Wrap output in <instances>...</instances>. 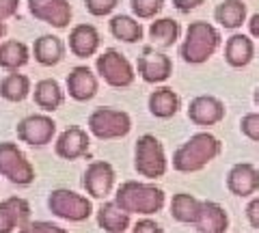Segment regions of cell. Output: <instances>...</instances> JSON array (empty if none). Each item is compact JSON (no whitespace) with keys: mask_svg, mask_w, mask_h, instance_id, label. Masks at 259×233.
Instances as JSON below:
<instances>
[{"mask_svg":"<svg viewBox=\"0 0 259 233\" xmlns=\"http://www.w3.org/2000/svg\"><path fill=\"white\" fill-rule=\"evenodd\" d=\"M223 145L209 132H199L190 136L182 147L173 154V168L180 173H197L205 168L212 160L221 154Z\"/></svg>","mask_w":259,"mask_h":233,"instance_id":"obj_1","label":"cell"},{"mask_svg":"<svg viewBox=\"0 0 259 233\" xmlns=\"http://www.w3.org/2000/svg\"><path fill=\"white\" fill-rule=\"evenodd\" d=\"M115 203L127 214L151 216L164 207V192L156 183L145 181H123L117 188Z\"/></svg>","mask_w":259,"mask_h":233,"instance_id":"obj_2","label":"cell"},{"mask_svg":"<svg viewBox=\"0 0 259 233\" xmlns=\"http://www.w3.org/2000/svg\"><path fill=\"white\" fill-rule=\"evenodd\" d=\"M221 43L218 30L207 22H192L188 26V37L182 45V56L188 63H203L214 54Z\"/></svg>","mask_w":259,"mask_h":233,"instance_id":"obj_3","label":"cell"},{"mask_svg":"<svg viewBox=\"0 0 259 233\" xmlns=\"http://www.w3.org/2000/svg\"><path fill=\"white\" fill-rule=\"evenodd\" d=\"M134 168L147 179H158L166 173V154L162 143L151 134H145L136 141Z\"/></svg>","mask_w":259,"mask_h":233,"instance_id":"obj_4","label":"cell"},{"mask_svg":"<svg viewBox=\"0 0 259 233\" xmlns=\"http://www.w3.org/2000/svg\"><path fill=\"white\" fill-rule=\"evenodd\" d=\"M48 207L54 216L71 222H82L93 214V205L87 197L67 188H56L48 197Z\"/></svg>","mask_w":259,"mask_h":233,"instance_id":"obj_5","label":"cell"},{"mask_svg":"<svg viewBox=\"0 0 259 233\" xmlns=\"http://www.w3.org/2000/svg\"><path fill=\"white\" fill-rule=\"evenodd\" d=\"M0 175L15 186H30L35 181V168L15 143H0Z\"/></svg>","mask_w":259,"mask_h":233,"instance_id":"obj_6","label":"cell"},{"mask_svg":"<svg viewBox=\"0 0 259 233\" xmlns=\"http://www.w3.org/2000/svg\"><path fill=\"white\" fill-rule=\"evenodd\" d=\"M89 130L93 136L102 141L121 138L132 130V121L130 115L123 110H112V108H97L89 117Z\"/></svg>","mask_w":259,"mask_h":233,"instance_id":"obj_7","label":"cell"},{"mask_svg":"<svg viewBox=\"0 0 259 233\" xmlns=\"http://www.w3.org/2000/svg\"><path fill=\"white\" fill-rule=\"evenodd\" d=\"M97 69H100L102 78L106 80L110 86H130L134 82V69L127 63L125 56H121L115 50L104 52L97 59Z\"/></svg>","mask_w":259,"mask_h":233,"instance_id":"obj_8","label":"cell"},{"mask_svg":"<svg viewBox=\"0 0 259 233\" xmlns=\"http://www.w3.org/2000/svg\"><path fill=\"white\" fill-rule=\"evenodd\" d=\"M56 123L46 115H30L18 123V138L30 147H44L52 141Z\"/></svg>","mask_w":259,"mask_h":233,"instance_id":"obj_9","label":"cell"},{"mask_svg":"<svg viewBox=\"0 0 259 233\" xmlns=\"http://www.w3.org/2000/svg\"><path fill=\"white\" fill-rule=\"evenodd\" d=\"M82 186L93 199H106L115 186V168L108 162H91L84 171Z\"/></svg>","mask_w":259,"mask_h":233,"instance_id":"obj_10","label":"cell"},{"mask_svg":"<svg viewBox=\"0 0 259 233\" xmlns=\"http://www.w3.org/2000/svg\"><path fill=\"white\" fill-rule=\"evenodd\" d=\"M227 188L236 197H250L259 190V168L250 162H240L231 166L227 175Z\"/></svg>","mask_w":259,"mask_h":233,"instance_id":"obj_11","label":"cell"},{"mask_svg":"<svg viewBox=\"0 0 259 233\" xmlns=\"http://www.w3.org/2000/svg\"><path fill=\"white\" fill-rule=\"evenodd\" d=\"M30 218V205L26 199L11 197L0 203V233H13L15 229H22L28 224Z\"/></svg>","mask_w":259,"mask_h":233,"instance_id":"obj_12","label":"cell"},{"mask_svg":"<svg viewBox=\"0 0 259 233\" xmlns=\"http://www.w3.org/2000/svg\"><path fill=\"white\" fill-rule=\"evenodd\" d=\"M188 119L197 125H216L218 121L225 119V106L221 100L212 98V95H201V98H194L190 102L188 108Z\"/></svg>","mask_w":259,"mask_h":233,"instance_id":"obj_13","label":"cell"},{"mask_svg":"<svg viewBox=\"0 0 259 233\" xmlns=\"http://www.w3.org/2000/svg\"><path fill=\"white\" fill-rule=\"evenodd\" d=\"M28 5L35 18L52 24L56 28L67 26L71 18V7L67 0H28Z\"/></svg>","mask_w":259,"mask_h":233,"instance_id":"obj_14","label":"cell"},{"mask_svg":"<svg viewBox=\"0 0 259 233\" xmlns=\"http://www.w3.org/2000/svg\"><path fill=\"white\" fill-rule=\"evenodd\" d=\"M89 134L82 130V127H67L56 141V156L63 160H78L87 156L89 151Z\"/></svg>","mask_w":259,"mask_h":233,"instance_id":"obj_15","label":"cell"},{"mask_svg":"<svg viewBox=\"0 0 259 233\" xmlns=\"http://www.w3.org/2000/svg\"><path fill=\"white\" fill-rule=\"evenodd\" d=\"M194 227L199 233H225L229 227V216H227L223 205L214 203V201H203L201 203V216Z\"/></svg>","mask_w":259,"mask_h":233,"instance_id":"obj_16","label":"cell"},{"mask_svg":"<svg viewBox=\"0 0 259 233\" xmlns=\"http://www.w3.org/2000/svg\"><path fill=\"white\" fill-rule=\"evenodd\" d=\"M171 59L166 54H156V52H145L139 59V71L145 82H162L171 76Z\"/></svg>","mask_w":259,"mask_h":233,"instance_id":"obj_17","label":"cell"},{"mask_svg":"<svg viewBox=\"0 0 259 233\" xmlns=\"http://www.w3.org/2000/svg\"><path fill=\"white\" fill-rule=\"evenodd\" d=\"M97 224L106 233H125L130 227V214L121 210L115 201H106L97 210Z\"/></svg>","mask_w":259,"mask_h":233,"instance_id":"obj_18","label":"cell"},{"mask_svg":"<svg viewBox=\"0 0 259 233\" xmlns=\"http://www.w3.org/2000/svg\"><path fill=\"white\" fill-rule=\"evenodd\" d=\"M67 91L74 100L87 102L91 100L97 91V80L89 71V67H76L71 69V74L67 76Z\"/></svg>","mask_w":259,"mask_h":233,"instance_id":"obj_19","label":"cell"},{"mask_svg":"<svg viewBox=\"0 0 259 233\" xmlns=\"http://www.w3.org/2000/svg\"><path fill=\"white\" fill-rule=\"evenodd\" d=\"M97 45H100V35H97V30L91 26V24H80L71 30L69 35V48L71 52L80 59H87V56H91Z\"/></svg>","mask_w":259,"mask_h":233,"instance_id":"obj_20","label":"cell"},{"mask_svg":"<svg viewBox=\"0 0 259 233\" xmlns=\"http://www.w3.org/2000/svg\"><path fill=\"white\" fill-rule=\"evenodd\" d=\"M201 203L197 197L188 195V192H177L171 201V216L177 222H186V224H197L199 216H201Z\"/></svg>","mask_w":259,"mask_h":233,"instance_id":"obj_21","label":"cell"},{"mask_svg":"<svg viewBox=\"0 0 259 233\" xmlns=\"http://www.w3.org/2000/svg\"><path fill=\"white\" fill-rule=\"evenodd\" d=\"M149 110L153 117L168 119L180 110V98L173 93V89H158L149 95Z\"/></svg>","mask_w":259,"mask_h":233,"instance_id":"obj_22","label":"cell"},{"mask_svg":"<svg viewBox=\"0 0 259 233\" xmlns=\"http://www.w3.org/2000/svg\"><path fill=\"white\" fill-rule=\"evenodd\" d=\"M225 56H227V63L233 67H242L253 59V41L246 37V35H233L229 37L225 48Z\"/></svg>","mask_w":259,"mask_h":233,"instance_id":"obj_23","label":"cell"},{"mask_svg":"<svg viewBox=\"0 0 259 233\" xmlns=\"http://www.w3.org/2000/svg\"><path fill=\"white\" fill-rule=\"evenodd\" d=\"M61 56H63V43L59 37L44 35L35 41V59L41 65H54V63L61 61Z\"/></svg>","mask_w":259,"mask_h":233,"instance_id":"obj_24","label":"cell"},{"mask_svg":"<svg viewBox=\"0 0 259 233\" xmlns=\"http://www.w3.org/2000/svg\"><path fill=\"white\" fill-rule=\"evenodd\" d=\"M35 104L44 110H56L63 104V91L54 80H41L35 86Z\"/></svg>","mask_w":259,"mask_h":233,"instance_id":"obj_25","label":"cell"},{"mask_svg":"<svg viewBox=\"0 0 259 233\" xmlns=\"http://www.w3.org/2000/svg\"><path fill=\"white\" fill-rule=\"evenodd\" d=\"M246 18V7L238 3V0H225L216 7V20L223 24L225 28H238Z\"/></svg>","mask_w":259,"mask_h":233,"instance_id":"obj_26","label":"cell"},{"mask_svg":"<svg viewBox=\"0 0 259 233\" xmlns=\"http://www.w3.org/2000/svg\"><path fill=\"white\" fill-rule=\"evenodd\" d=\"M30 91V82L26 76L22 74H11L0 82V95L9 102H22Z\"/></svg>","mask_w":259,"mask_h":233,"instance_id":"obj_27","label":"cell"},{"mask_svg":"<svg viewBox=\"0 0 259 233\" xmlns=\"http://www.w3.org/2000/svg\"><path fill=\"white\" fill-rule=\"evenodd\" d=\"M110 30L112 35L121 41H127V43H134L139 41L143 37V28L139 22H134L132 18H127V15H117V18H112L110 22Z\"/></svg>","mask_w":259,"mask_h":233,"instance_id":"obj_28","label":"cell"},{"mask_svg":"<svg viewBox=\"0 0 259 233\" xmlns=\"http://www.w3.org/2000/svg\"><path fill=\"white\" fill-rule=\"evenodd\" d=\"M28 61L26 45L20 41H7L0 45V67L7 69H18Z\"/></svg>","mask_w":259,"mask_h":233,"instance_id":"obj_29","label":"cell"},{"mask_svg":"<svg viewBox=\"0 0 259 233\" xmlns=\"http://www.w3.org/2000/svg\"><path fill=\"white\" fill-rule=\"evenodd\" d=\"M149 35L153 37V41H158L160 45H173L177 35H180V24L175 20H168V18L158 20L151 24Z\"/></svg>","mask_w":259,"mask_h":233,"instance_id":"obj_30","label":"cell"},{"mask_svg":"<svg viewBox=\"0 0 259 233\" xmlns=\"http://www.w3.org/2000/svg\"><path fill=\"white\" fill-rule=\"evenodd\" d=\"M240 127L246 138L259 143V112H248V115H244L240 121Z\"/></svg>","mask_w":259,"mask_h":233,"instance_id":"obj_31","label":"cell"},{"mask_svg":"<svg viewBox=\"0 0 259 233\" xmlns=\"http://www.w3.org/2000/svg\"><path fill=\"white\" fill-rule=\"evenodd\" d=\"M132 9L139 18H153L162 9V0H132Z\"/></svg>","mask_w":259,"mask_h":233,"instance_id":"obj_32","label":"cell"},{"mask_svg":"<svg viewBox=\"0 0 259 233\" xmlns=\"http://www.w3.org/2000/svg\"><path fill=\"white\" fill-rule=\"evenodd\" d=\"M18 233H69V231H65L63 227H59V224H54V222L35 220V222L24 224Z\"/></svg>","mask_w":259,"mask_h":233,"instance_id":"obj_33","label":"cell"},{"mask_svg":"<svg viewBox=\"0 0 259 233\" xmlns=\"http://www.w3.org/2000/svg\"><path fill=\"white\" fill-rule=\"evenodd\" d=\"M117 7V0H87V9L93 15H106Z\"/></svg>","mask_w":259,"mask_h":233,"instance_id":"obj_34","label":"cell"},{"mask_svg":"<svg viewBox=\"0 0 259 233\" xmlns=\"http://www.w3.org/2000/svg\"><path fill=\"white\" fill-rule=\"evenodd\" d=\"M132 233H164L162 231V227L156 222V220H149V218H143L134 224Z\"/></svg>","mask_w":259,"mask_h":233,"instance_id":"obj_35","label":"cell"},{"mask_svg":"<svg viewBox=\"0 0 259 233\" xmlns=\"http://www.w3.org/2000/svg\"><path fill=\"white\" fill-rule=\"evenodd\" d=\"M246 218L253 229H259V197H255L246 207Z\"/></svg>","mask_w":259,"mask_h":233,"instance_id":"obj_36","label":"cell"},{"mask_svg":"<svg viewBox=\"0 0 259 233\" xmlns=\"http://www.w3.org/2000/svg\"><path fill=\"white\" fill-rule=\"evenodd\" d=\"M18 9V0H0V20L11 18Z\"/></svg>","mask_w":259,"mask_h":233,"instance_id":"obj_37","label":"cell"},{"mask_svg":"<svg viewBox=\"0 0 259 233\" xmlns=\"http://www.w3.org/2000/svg\"><path fill=\"white\" fill-rule=\"evenodd\" d=\"M201 3H203V0H173V5H175L182 13H188V11H192V9H197Z\"/></svg>","mask_w":259,"mask_h":233,"instance_id":"obj_38","label":"cell"},{"mask_svg":"<svg viewBox=\"0 0 259 233\" xmlns=\"http://www.w3.org/2000/svg\"><path fill=\"white\" fill-rule=\"evenodd\" d=\"M248 28H250V33H253V35L259 39V13H255L253 18H250V22H248Z\"/></svg>","mask_w":259,"mask_h":233,"instance_id":"obj_39","label":"cell"},{"mask_svg":"<svg viewBox=\"0 0 259 233\" xmlns=\"http://www.w3.org/2000/svg\"><path fill=\"white\" fill-rule=\"evenodd\" d=\"M255 102H257V106H259V89H257V93H255Z\"/></svg>","mask_w":259,"mask_h":233,"instance_id":"obj_40","label":"cell"},{"mask_svg":"<svg viewBox=\"0 0 259 233\" xmlns=\"http://www.w3.org/2000/svg\"><path fill=\"white\" fill-rule=\"evenodd\" d=\"M5 33V26H3V22H0V35H3Z\"/></svg>","mask_w":259,"mask_h":233,"instance_id":"obj_41","label":"cell"}]
</instances>
